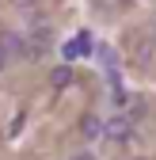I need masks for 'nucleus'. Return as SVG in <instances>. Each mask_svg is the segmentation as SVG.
Returning <instances> with one entry per match:
<instances>
[{"instance_id":"6e6552de","label":"nucleus","mask_w":156,"mask_h":160,"mask_svg":"<svg viewBox=\"0 0 156 160\" xmlns=\"http://www.w3.org/2000/svg\"><path fill=\"white\" fill-rule=\"evenodd\" d=\"M8 61H12V57H8V50H4V46H0V72H4V69H8Z\"/></svg>"},{"instance_id":"f03ea898","label":"nucleus","mask_w":156,"mask_h":160,"mask_svg":"<svg viewBox=\"0 0 156 160\" xmlns=\"http://www.w3.org/2000/svg\"><path fill=\"white\" fill-rule=\"evenodd\" d=\"M133 133V122L126 114H114V118H107V130H103V137H110V141H126V137Z\"/></svg>"},{"instance_id":"20e7f679","label":"nucleus","mask_w":156,"mask_h":160,"mask_svg":"<svg viewBox=\"0 0 156 160\" xmlns=\"http://www.w3.org/2000/svg\"><path fill=\"white\" fill-rule=\"evenodd\" d=\"M69 84H72V65H53V69H50V88L61 92V88H69Z\"/></svg>"},{"instance_id":"7ed1b4c3","label":"nucleus","mask_w":156,"mask_h":160,"mask_svg":"<svg viewBox=\"0 0 156 160\" xmlns=\"http://www.w3.org/2000/svg\"><path fill=\"white\" fill-rule=\"evenodd\" d=\"M103 130H107V122H103V118L99 114H80V133L88 137V141H95V137H103Z\"/></svg>"},{"instance_id":"39448f33","label":"nucleus","mask_w":156,"mask_h":160,"mask_svg":"<svg viewBox=\"0 0 156 160\" xmlns=\"http://www.w3.org/2000/svg\"><path fill=\"white\" fill-rule=\"evenodd\" d=\"M88 50H91V34H88V31H80V38L69 46V57H72V53H88Z\"/></svg>"},{"instance_id":"f257e3e1","label":"nucleus","mask_w":156,"mask_h":160,"mask_svg":"<svg viewBox=\"0 0 156 160\" xmlns=\"http://www.w3.org/2000/svg\"><path fill=\"white\" fill-rule=\"evenodd\" d=\"M0 46L8 50V57H23V61H27V57H38V53H42L38 46H31L27 38H23V34H8V38H4Z\"/></svg>"},{"instance_id":"0eeeda50","label":"nucleus","mask_w":156,"mask_h":160,"mask_svg":"<svg viewBox=\"0 0 156 160\" xmlns=\"http://www.w3.org/2000/svg\"><path fill=\"white\" fill-rule=\"evenodd\" d=\"M69 160H95V152H91V149H76Z\"/></svg>"},{"instance_id":"423d86ee","label":"nucleus","mask_w":156,"mask_h":160,"mask_svg":"<svg viewBox=\"0 0 156 160\" xmlns=\"http://www.w3.org/2000/svg\"><path fill=\"white\" fill-rule=\"evenodd\" d=\"M12 4H15V8H19V12H34V8H38V4H42V0H12Z\"/></svg>"}]
</instances>
